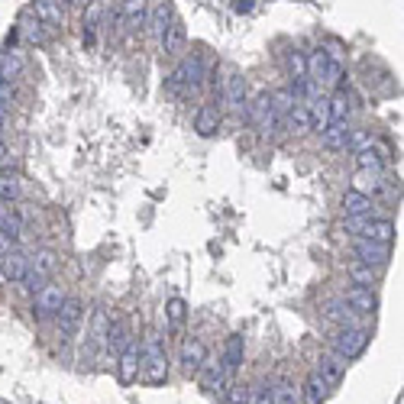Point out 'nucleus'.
<instances>
[{
  "label": "nucleus",
  "mask_w": 404,
  "mask_h": 404,
  "mask_svg": "<svg viewBox=\"0 0 404 404\" xmlns=\"http://www.w3.org/2000/svg\"><path fill=\"white\" fill-rule=\"evenodd\" d=\"M23 68H26V62H23L20 52H0V75L7 78V81L20 78Z\"/></svg>",
  "instance_id": "nucleus-30"
},
{
  "label": "nucleus",
  "mask_w": 404,
  "mask_h": 404,
  "mask_svg": "<svg viewBox=\"0 0 404 404\" xmlns=\"http://www.w3.org/2000/svg\"><path fill=\"white\" fill-rule=\"evenodd\" d=\"M269 100H272V113H275V120L288 117V113H291V107L298 104V98H294V91H288V88H281V91L269 94Z\"/></svg>",
  "instance_id": "nucleus-31"
},
{
  "label": "nucleus",
  "mask_w": 404,
  "mask_h": 404,
  "mask_svg": "<svg viewBox=\"0 0 404 404\" xmlns=\"http://www.w3.org/2000/svg\"><path fill=\"white\" fill-rule=\"evenodd\" d=\"M46 23H39V20H29V23H23V36H26L29 42H36V46H46L49 42V36H46Z\"/></svg>",
  "instance_id": "nucleus-39"
},
{
  "label": "nucleus",
  "mask_w": 404,
  "mask_h": 404,
  "mask_svg": "<svg viewBox=\"0 0 404 404\" xmlns=\"http://www.w3.org/2000/svg\"><path fill=\"white\" fill-rule=\"evenodd\" d=\"M343 301H346V304L353 307L356 314H375V311H378V298H375V291H372V288H363V285L346 288Z\"/></svg>",
  "instance_id": "nucleus-14"
},
{
  "label": "nucleus",
  "mask_w": 404,
  "mask_h": 404,
  "mask_svg": "<svg viewBox=\"0 0 404 404\" xmlns=\"http://www.w3.org/2000/svg\"><path fill=\"white\" fill-rule=\"evenodd\" d=\"M317 372H321V378L330 385V388H336V385L343 382V375H346V359H343L340 353H323L321 356V366H317Z\"/></svg>",
  "instance_id": "nucleus-12"
},
{
  "label": "nucleus",
  "mask_w": 404,
  "mask_h": 404,
  "mask_svg": "<svg viewBox=\"0 0 404 404\" xmlns=\"http://www.w3.org/2000/svg\"><path fill=\"white\" fill-rule=\"evenodd\" d=\"M81 317H84V304L78 298H65V304L58 307V333L62 340H71L75 330L81 327Z\"/></svg>",
  "instance_id": "nucleus-7"
},
{
  "label": "nucleus",
  "mask_w": 404,
  "mask_h": 404,
  "mask_svg": "<svg viewBox=\"0 0 404 404\" xmlns=\"http://www.w3.org/2000/svg\"><path fill=\"white\" fill-rule=\"evenodd\" d=\"M346 143H349V126L346 123H327L321 130V146L330 149V152L346 149Z\"/></svg>",
  "instance_id": "nucleus-17"
},
{
  "label": "nucleus",
  "mask_w": 404,
  "mask_h": 404,
  "mask_svg": "<svg viewBox=\"0 0 404 404\" xmlns=\"http://www.w3.org/2000/svg\"><path fill=\"white\" fill-rule=\"evenodd\" d=\"M223 100L233 113H246V78L239 71H230L227 75V84H223Z\"/></svg>",
  "instance_id": "nucleus-8"
},
{
  "label": "nucleus",
  "mask_w": 404,
  "mask_h": 404,
  "mask_svg": "<svg viewBox=\"0 0 404 404\" xmlns=\"http://www.w3.org/2000/svg\"><path fill=\"white\" fill-rule=\"evenodd\" d=\"M56 269H58V256L52 249H39L36 256H29V272H26V288L29 291H39L42 285H49V279L56 275Z\"/></svg>",
  "instance_id": "nucleus-2"
},
{
  "label": "nucleus",
  "mask_w": 404,
  "mask_h": 404,
  "mask_svg": "<svg viewBox=\"0 0 404 404\" xmlns=\"http://www.w3.org/2000/svg\"><path fill=\"white\" fill-rule=\"evenodd\" d=\"M369 330H363V327H340L336 330V336H333V353H340L343 359H356V356H363L366 353V346H369Z\"/></svg>",
  "instance_id": "nucleus-3"
},
{
  "label": "nucleus",
  "mask_w": 404,
  "mask_h": 404,
  "mask_svg": "<svg viewBox=\"0 0 404 404\" xmlns=\"http://www.w3.org/2000/svg\"><path fill=\"white\" fill-rule=\"evenodd\" d=\"M185 88H188V78H185V62L178 65V68L168 75V81H165V91L168 94H182Z\"/></svg>",
  "instance_id": "nucleus-41"
},
{
  "label": "nucleus",
  "mask_w": 404,
  "mask_h": 404,
  "mask_svg": "<svg viewBox=\"0 0 404 404\" xmlns=\"http://www.w3.org/2000/svg\"><path fill=\"white\" fill-rule=\"evenodd\" d=\"M117 375L123 385H133L136 378H140V343H130L126 349H120Z\"/></svg>",
  "instance_id": "nucleus-9"
},
{
  "label": "nucleus",
  "mask_w": 404,
  "mask_h": 404,
  "mask_svg": "<svg viewBox=\"0 0 404 404\" xmlns=\"http://www.w3.org/2000/svg\"><path fill=\"white\" fill-rule=\"evenodd\" d=\"M140 375L146 385H162L168 378V356L155 336L140 346Z\"/></svg>",
  "instance_id": "nucleus-1"
},
{
  "label": "nucleus",
  "mask_w": 404,
  "mask_h": 404,
  "mask_svg": "<svg viewBox=\"0 0 404 404\" xmlns=\"http://www.w3.org/2000/svg\"><path fill=\"white\" fill-rule=\"evenodd\" d=\"M23 197V185L20 178H14V175H0V201L4 204H14Z\"/></svg>",
  "instance_id": "nucleus-36"
},
{
  "label": "nucleus",
  "mask_w": 404,
  "mask_h": 404,
  "mask_svg": "<svg viewBox=\"0 0 404 404\" xmlns=\"http://www.w3.org/2000/svg\"><path fill=\"white\" fill-rule=\"evenodd\" d=\"M285 120H288V126H291L294 136H304V133H311V130H314V126H311V110H307V107L301 104V100L291 107V113H288Z\"/></svg>",
  "instance_id": "nucleus-29"
},
{
  "label": "nucleus",
  "mask_w": 404,
  "mask_h": 404,
  "mask_svg": "<svg viewBox=\"0 0 404 404\" xmlns=\"http://www.w3.org/2000/svg\"><path fill=\"white\" fill-rule=\"evenodd\" d=\"M330 395V385L321 378V372H311L304 382V404H323Z\"/></svg>",
  "instance_id": "nucleus-26"
},
{
  "label": "nucleus",
  "mask_w": 404,
  "mask_h": 404,
  "mask_svg": "<svg viewBox=\"0 0 404 404\" xmlns=\"http://www.w3.org/2000/svg\"><path fill=\"white\" fill-rule=\"evenodd\" d=\"M356 165H359V172H375V175H382V155L375 152L372 146H366V149H359L356 152Z\"/></svg>",
  "instance_id": "nucleus-33"
},
{
  "label": "nucleus",
  "mask_w": 404,
  "mask_h": 404,
  "mask_svg": "<svg viewBox=\"0 0 404 404\" xmlns=\"http://www.w3.org/2000/svg\"><path fill=\"white\" fill-rule=\"evenodd\" d=\"M146 14H149V0H123V7H120V20L130 29L143 26V23H146Z\"/></svg>",
  "instance_id": "nucleus-19"
},
{
  "label": "nucleus",
  "mask_w": 404,
  "mask_h": 404,
  "mask_svg": "<svg viewBox=\"0 0 404 404\" xmlns=\"http://www.w3.org/2000/svg\"><path fill=\"white\" fill-rule=\"evenodd\" d=\"M107 346L113 349V353H120V349H126L133 343L130 336V321L126 317H120V321H110V330H107Z\"/></svg>",
  "instance_id": "nucleus-24"
},
{
  "label": "nucleus",
  "mask_w": 404,
  "mask_h": 404,
  "mask_svg": "<svg viewBox=\"0 0 404 404\" xmlns=\"http://www.w3.org/2000/svg\"><path fill=\"white\" fill-rule=\"evenodd\" d=\"M33 14H36V20L46 23V26H52V29L65 23V14H62V4H58V0H36Z\"/></svg>",
  "instance_id": "nucleus-18"
},
{
  "label": "nucleus",
  "mask_w": 404,
  "mask_h": 404,
  "mask_svg": "<svg viewBox=\"0 0 404 404\" xmlns=\"http://www.w3.org/2000/svg\"><path fill=\"white\" fill-rule=\"evenodd\" d=\"M0 233L10 239V243H16V239L23 237V217L16 214V210H10V204L0 201Z\"/></svg>",
  "instance_id": "nucleus-20"
},
{
  "label": "nucleus",
  "mask_w": 404,
  "mask_h": 404,
  "mask_svg": "<svg viewBox=\"0 0 404 404\" xmlns=\"http://www.w3.org/2000/svg\"><path fill=\"white\" fill-rule=\"evenodd\" d=\"M246 117L259 126V133H272L275 113H272V100H269V94H265V91L259 94V98L252 100V107H246Z\"/></svg>",
  "instance_id": "nucleus-11"
},
{
  "label": "nucleus",
  "mask_w": 404,
  "mask_h": 404,
  "mask_svg": "<svg viewBox=\"0 0 404 404\" xmlns=\"http://www.w3.org/2000/svg\"><path fill=\"white\" fill-rule=\"evenodd\" d=\"M372 210H375V201L369 195H359L353 188L343 195V214L346 217H372Z\"/></svg>",
  "instance_id": "nucleus-16"
},
{
  "label": "nucleus",
  "mask_w": 404,
  "mask_h": 404,
  "mask_svg": "<svg viewBox=\"0 0 404 404\" xmlns=\"http://www.w3.org/2000/svg\"><path fill=\"white\" fill-rule=\"evenodd\" d=\"M252 404H272V385H259V388H252Z\"/></svg>",
  "instance_id": "nucleus-45"
},
{
  "label": "nucleus",
  "mask_w": 404,
  "mask_h": 404,
  "mask_svg": "<svg viewBox=\"0 0 404 404\" xmlns=\"http://www.w3.org/2000/svg\"><path fill=\"white\" fill-rule=\"evenodd\" d=\"M349 279H353L356 285L372 288L378 281V272L372 269V265H366V262H353V265H349Z\"/></svg>",
  "instance_id": "nucleus-35"
},
{
  "label": "nucleus",
  "mask_w": 404,
  "mask_h": 404,
  "mask_svg": "<svg viewBox=\"0 0 404 404\" xmlns=\"http://www.w3.org/2000/svg\"><path fill=\"white\" fill-rule=\"evenodd\" d=\"M233 7H237V14H249V10H252V0H237Z\"/></svg>",
  "instance_id": "nucleus-49"
},
{
  "label": "nucleus",
  "mask_w": 404,
  "mask_h": 404,
  "mask_svg": "<svg viewBox=\"0 0 404 404\" xmlns=\"http://www.w3.org/2000/svg\"><path fill=\"white\" fill-rule=\"evenodd\" d=\"M4 252H10V239L0 233V256H4Z\"/></svg>",
  "instance_id": "nucleus-50"
},
{
  "label": "nucleus",
  "mask_w": 404,
  "mask_h": 404,
  "mask_svg": "<svg viewBox=\"0 0 404 404\" xmlns=\"http://www.w3.org/2000/svg\"><path fill=\"white\" fill-rule=\"evenodd\" d=\"M220 363L227 366V372H230V375H237V369L243 366V336H239V333H233L230 340H227Z\"/></svg>",
  "instance_id": "nucleus-22"
},
{
  "label": "nucleus",
  "mask_w": 404,
  "mask_h": 404,
  "mask_svg": "<svg viewBox=\"0 0 404 404\" xmlns=\"http://www.w3.org/2000/svg\"><path fill=\"white\" fill-rule=\"evenodd\" d=\"M197 378H201V388H207L210 395H227L233 385V375L227 372V366L220 359H204V366L197 369Z\"/></svg>",
  "instance_id": "nucleus-4"
},
{
  "label": "nucleus",
  "mask_w": 404,
  "mask_h": 404,
  "mask_svg": "<svg viewBox=\"0 0 404 404\" xmlns=\"http://www.w3.org/2000/svg\"><path fill=\"white\" fill-rule=\"evenodd\" d=\"M327 62H330V56L323 49H317V52H311L307 56V81L311 84H321L323 88V75H327Z\"/></svg>",
  "instance_id": "nucleus-27"
},
{
  "label": "nucleus",
  "mask_w": 404,
  "mask_h": 404,
  "mask_svg": "<svg viewBox=\"0 0 404 404\" xmlns=\"http://www.w3.org/2000/svg\"><path fill=\"white\" fill-rule=\"evenodd\" d=\"M340 81H343V65L336 62V58H330V62H327V75H323V84L340 88Z\"/></svg>",
  "instance_id": "nucleus-42"
},
{
  "label": "nucleus",
  "mask_w": 404,
  "mask_h": 404,
  "mask_svg": "<svg viewBox=\"0 0 404 404\" xmlns=\"http://www.w3.org/2000/svg\"><path fill=\"white\" fill-rule=\"evenodd\" d=\"M168 23H172V7H168V4H159L155 14H152V33L159 36V39H162V33H165Z\"/></svg>",
  "instance_id": "nucleus-40"
},
{
  "label": "nucleus",
  "mask_w": 404,
  "mask_h": 404,
  "mask_svg": "<svg viewBox=\"0 0 404 404\" xmlns=\"http://www.w3.org/2000/svg\"><path fill=\"white\" fill-rule=\"evenodd\" d=\"M230 404H252V388L249 385H233L230 388Z\"/></svg>",
  "instance_id": "nucleus-43"
},
{
  "label": "nucleus",
  "mask_w": 404,
  "mask_h": 404,
  "mask_svg": "<svg viewBox=\"0 0 404 404\" xmlns=\"http://www.w3.org/2000/svg\"><path fill=\"white\" fill-rule=\"evenodd\" d=\"M107 330H110V314H107V311H94L91 340H94V343H104V340H107Z\"/></svg>",
  "instance_id": "nucleus-37"
},
{
  "label": "nucleus",
  "mask_w": 404,
  "mask_h": 404,
  "mask_svg": "<svg viewBox=\"0 0 404 404\" xmlns=\"http://www.w3.org/2000/svg\"><path fill=\"white\" fill-rule=\"evenodd\" d=\"M195 130H197V136H214L220 130V107L204 104L195 117Z\"/></svg>",
  "instance_id": "nucleus-21"
},
{
  "label": "nucleus",
  "mask_w": 404,
  "mask_h": 404,
  "mask_svg": "<svg viewBox=\"0 0 404 404\" xmlns=\"http://www.w3.org/2000/svg\"><path fill=\"white\" fill-rule=\"evenodd\" d=\"M204 359H207V346H204V340L191 336V340L182 343V369H185V375H197V369L204 366Z\"/></svg>",
  "instance_id": "nucleus-10"
},
{
  "label": "nucleus",
  "mask_w": 404,
  "mask_h": 404,
  "mask_svg": "<svg viewBox=\"0 0 404 404\" xmlns=\"http://www.w3.org/2000/svg\"><path fill=\"white\" fill-rule=\"evenodd\" d=\"M0 272H4V279H10V281H23L29 272V256L20 249L4 252V256H0Z\"/></svg>",
  "instance_id": "nucleus-13"
},
{
  "label": "nucleus",
  "mask_w": 404,
  "mask_h": 404,
  "mask_svg": "<svg viewBox=\"0 0 404 404\" xmlns=\"http://www.w3.org/2000/svg\"><path fill=\"white\" fill-rule=\"evenodd\" d=\"M323 317L340 323V327H356V311L346 301H330V304H323Z\"/></svg>",
  "instance_id": "nucleus-25"
},
{
  "label": "nucleus",
  "mask_w": 404,
  "mask_h": 404,
  "mask_svg": "<svg viewBox=\"0 0 404 404\" xmlns=\"http://www.w3.org/2000/svg\"><path fill=\"white\" fill-rule=\"evenodd\" d=\"M185 42H188V33H185V23L182 20H172L165 26V33H162V52H165L168 58L182 56Z\"/></svg>",
  "instance_id": "nucleus-15"
},
{
  "label": "nucleus",
  "mask_w": 404,
  "mask_h": 404,
  "mask_svg": "<svg viewBox=\"0 0 404 404\" xmlns=\"http://www.w3.org/2000/svg\"><path fill=\"white\" fill-rule=\"evenodd\" d=\"M0 100H4V104H14V100H16L14 81H7V78H4V75H0Z\"/></svg>",
  "instance_id": "nucleus-46"
},
{
  "label": "nucleus",
  "mask_w": 404,
  "mask_h": 404,
  "mask_svg": "<svg viewBox=\"0 0 404 404\" xmlns=\"http://www.w3.org/2000/svg\"><path fill=\"white\" fill-rule=\"evenodd\" d=\"M65 304V288L62 285H42L39 291H36V301H33V314L36 317H52V314H58V307Z\"/></svg>",
  "instance_id": "nucleus-6"
},
{
  "label": "nucleus",
  "mask_w": 404,
  "mask_h": 404,
  "mask_svg": "<svg viewBox=\"0 0 404 404\" xmlns=\"http://www.w3.org/2000/svg\"><path fill=\"white\" fill-rule=\"evenodd\" d=\"M369 133H366V130H349V143H346V146H353V149H366V146H369Z\"/></svg>",
  "instance_id": "nucleus-44"
},
{
  "label": "nucleus",
  "mask_w": 404,
  "mask_h": 404,
  "mask_svg": "<svg viewBox=\"0 0 404 404\" xmlns=\"http://www.w3.org/2000/svg\"><path fill=\"white\" fill-rule=\"evenodd\" d=\"M353 252H356V262H366V265H372V269H382V265H388V259H391L388 243H375V239H363V237L356 239Z\"/></svg>",
  "instance_id": "nucleus-5"
},
{
  "label": "nucleus",
  "mask_w": 404,
  "mask_h": 404,
  "mask_svg": "<svg viewBox=\"0 0 404 404\" xmlns=\"http://www.w3.org/2000/svg\"><path fill=\"white\" fill-rule=\"evenodd\" d=\"M4 165H10V149L4 146V140H0V168Z\"/></svg>",
  "instance_id": "nucleus-48"
},
{
  "label": "nucleus",
  "mask_w": 404,
  "mask_h": 404,
  "mask_svg": "<svg viewBox=\"0 0 404 404\" xmlns=\"http://www.w3.org/2000/svg\"><path fill=\"white\" fill-rule=\"evenodd\" d=\"M301 401V391L291 378H279L272 385V404H298Z\"/></svg>",
  "instance_id": "nucleus-28"
},
{
  "label": "nucleus",
  "mask_w": 404,
  "mask_h": 404,
  "mask_svg": "<svg viewBox=\"0 0 404 404\" xmlns=\"http://www.w3.org/2000/svg\"><path fill=\"white\" fill-rule=\"evenodd\" d=\"M7 113H10V104H4V100H0V133L7 130Z\"/></svg>",
  "instance_id": "nucleus-47"
},
{
  "label": "nucleus",
  "mask_w": 404,
  "mask_h": 404,
  "mask_svg": "<svg viewBox=\"0 0 404 404\" xmlns=\"http://www.w3.org/2000/svg\"><path fill=\"white\" fill-rule=\"evenodd\" d=\"M185 78H188V88H191V91H195L197 84H201V78H204V65H201V58H197V56L185 58Z\"/></svg>",
  "instance_id": "nucleus-38"
},
{
  "label": "nucleus",
  "mask_w": 404,
  "mask_h": 404,
  "mask_svg": "<svg viewBox=\"0 0 404 404\" xmlns=\"http://www.w3.org/2000/svg\"><path fill=\"white\" fill-rule=\"evenodd\" d=\"M327 113H330V123H346L349 113H353V98L340 88V91L327 100Z\"/></svg>",
  "instance_id": "nucleus-23"
},
{
  "label": "nucleus",
  "mask_w": 404,
  "mask_h": 404,
  "mask_svg": "<svg viewBox=\"0 0 404 404\" xmlns=\"http://www.w3.org/2000/svg\"><path fill=\"white\" fill-rule=\"evenodd\" d=\"M165 317H168V327H172V330H182L185 317H188V304H185L182 298H172L165 304Z\"/></svg>",
  "instance_id": "nucleus-34"
},
{
  "label": "nucleus",
  "mask_w": 404,
  "mask_h": 404,
  "mask_svg": "<svg viewBox=\"0 0 404 404\" xmlns=\"http://www.w3.org/2000/svg\"><path fill=\"white\" fill-rule=\"evenodd\" d=\"M353 191H359V195H378L382 191V175H375V172H359L353 178Z\"/></svg>",
  "instance_id": "nucleus-32"
}]
</instances>
